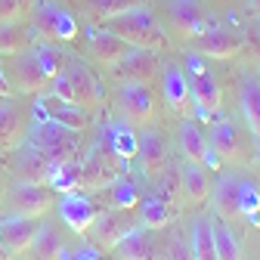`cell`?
<instances>
[{"mask_svg": "<svg viewBox=\"0 0 260 260\" xmlns=\"http://www.w3.org/2000/svg\"><path fill=\"white\" fill-rule=\"evenodd\" d=\"M65 56L59 47L53 44H41L35 47L31 44L28 50L16 53V62L10 65V84L19 90V93H44L50 87V81L56 78V72L65 65Z\"/></svg>", "mask_w": 260, "mask_h": 260, "instance_id": "obj_1", "label": "cell"}, {"mask_svg": "<svg viewBox=\"0 0 260 260\" xmlns=\"http://www.w3.org/2000/svg\"><path fill=\"white\" fill-rule=\"evenodd\" d=\"M25 143L35 146L53 168H59V165H69V161H78L84 137L81 130H72L56 121H35L25 134Z\"/></svg>", "mask_w": 260, "mask_h": 260, "instance_id": "obj_2", "label": "cell"}, {"mask_svg": "<svg viewBox=\"0 0 260 260\" xmlns=\"http://www.w3.org/2000/svg\"><path fill=\"white\" fill-rule=\"evenodd\" d=\"M106 28L112 31L115 38H121L127 47H137V50H165L168 47V35L161 22L152 16L149 7H134L121 16L106 19Z\"/></svg>", "mask_w": 260, "mask_h": 260, "instance_id": "obj_3", "label": "cell"}, {"mask_svg": "<svg viewBox=\"0 0 260 260\" xmlns=\"http://www.w3.org/2000/svg\"><path fill=\"white\" fill-rule=\"evenodd\" d=\"M47 90L56 93V96H62L65 103H75V106L90 109V112L103 103L100 81H96V75L87 69L84 62H78V59H65V65L56 72V78L50 81Z\"/></svg>", "mask_w": 260, "mask_h": 260, "instance_id": "obj_4", "label": "cell"}, {"mask_svg": "<svg viewBox=\"0 0 260 260\" xmlns=\"http://www.w3.org/2000/svg\"><path fill=\"white\" fill-rule=\"evenodd\" d=\"M28 22H31L35 38L44 44H53V47L78 38V22L59 0H35L31 13H28Z\"/></svg>", "mask_w": 260, "mask_h": 260, "instance_id": "obj_5", "label": "cell"}, {"mask_svg": "<svg viewBox=\"0 0 260 260\" xmlns=\"http://www.w3.org/2000/svg\"><path fill=\"white\" fill-rule=\"evenodd\" d=\"M31 118L35 121H56V124H65L72 130H81V134L90 127V109L65 103L62 96H56L50 90L38 93V103H35V109H31Z\"/></svg>", "mask_w": 260, "mask_h": 260, "instance_id": "obj_6", "label": "cell"}, {"mask_svg": "<svg viewBox=\"0 0 260 260\" xmlns=\"http://www.w3.org/2000/svg\"><path fill=\"white\" fill-rule=\"evenodd\" d=\"M7 208H10V214L41 217L53 208V189L47 183H16L7 192Z\"/></svg>", "mask_w": 260, "mask_h": 260, "instance_id": "obj_7", "label": "cell"}, {"mask_svg": "<svg viewBox=\"0 0 260 260\" xmlns=\"http://www.w3.org/2000/svg\"><path fill=\"white\" fill-rule=\"evenodd\" d=\"M195 65V72L189 78V93H192V109L195 115H199L202 121H214V115L220 112V84L217 78L205 69L202 62H192Z\"/></svg>", "mask_w": 260, "mask_h": 260, "instance_id": "obj_8", "label": "cell"}, {"mask_svg": "<svg viewBox=\"0 0 260 260\" xmlns=\"http://www.w3.org/2000/svg\"><path fill=\"white\" fill-rule=\"evenodd\" d=\"M134 226H140L134 211L112 208V211H106V214L96 217V223L90 226V230H93V242L100 245L103 251H115V248H118V242H121L130 230H134Z\"/></svg>", "mask_w": 260, "mask_h": 260, "instance_id": "obj_9", "label": "cell"}, {"mask_svg": "<svg viewBox=\"0 0 260 260\" xmlns=\"http://www.w3.org/2000/svg\"><path fill=\"white\" fill-rule=\"evenodd\" d=\"M118 109L127 124H149L155 115V100L149 84H121L118 90Z\"/></svg>", "mask_w": 260, "mask_h": 260, "instance_id": "obj_10", "label": "cell"}, {"mask_svg": "<svg viewBox=\"0 0 260 260\" xmlns=\"http://www.w3.org/2000/svg\"><path fill=\"white\" fill-rule=\"evenodd\" d=\"M112 75L121 78L124 84H149L158 75V53L155 50H137L130 47L118 65H112Z\"/></svg>", "mask_w": 260, "mask_h": 260, "instance_id": "obj_11", "label": "cell"}, {"mask_svg": "<svg viewBox=\"0 0 260 260\" xmlns=\"http://www.w3.org/2000/svg\"><path fill=\"white\" fill-rule=\"evenodd\" d=\"M100 214H103V208L93 199H87V195H81V192H69L59 202V217L65 220V226H72L78 236H87Z\"/></svg>", "mask_w": 260, "mask_h": 260, "instance_id": "obj_12", "label": "cell"}, {"mask_svg": "<svg viewBox=\"0 0 260 260\" xmlns=\"http://www.w3.org/2000/svg\"><path fill=\"white\" fill-rule=\"evenodd\" d=\"M41 230L38 217H22V214H10L0 220V242L7 245L10 254H25L31 251V242H35Z\"/></svg>", "mask_w": 260, "mask_h": 260, "instance_id": "obj_13", "label": "cell"}, {"mask_svg": "<svg viewBox=\"0 0 260 260\" xmlns=\"http://www.w3.org/2000/svg\"><path fill=\"white\" fill-rule=\"evenodd\" d=\"M13 174L19 183H47L50 186V177H53V165L28 143H19L16 146V158H13Z\"/></svg>", "mask_w": 260, "mask_h": 260, "instance_id": "obj_14", "label": "cell"}, {"mask_svg": "<svg viewBox=\"0 0 260 260\" xmlns=\"http://www.w3.org/2000/svg\"><path fill=\"white\" fill-rule=\"evenodd\" d=\"M161 90H165V103H168L180 118L195 115V109H192V93H189V75L180 69V65H165V75H161Z\"/></svg>", "mask_w": 260, "mask_h": 260, "instance_id": "obj_15", "label": "cell"}, {"mask_svg": "<svg viewBox=\"0 0 260 260\" xmlns=\"http://www.w3.org/2000/svg\"><path fill=\"white\" fill-rule=\"evenodd\" d=\"M25 134H28L25 109L13 96H4L0 100V149H16L19 143H25Z\"/></svg>", "mask_w": 260, "mask_h": 260, "instance_id": "obj_16", "label": "cell"}, {"mask_svg": "<svg viewBox=\"0 0 260 260\" xmlns=\"http://www.w3.org/2000/svg\"><path fill=\"white\" fill-rule=\"evenodd\" d=\"M87 47H90V59L106 65V69H112V65H118L124 59V53L130 50L121 38H115L109 28H90L87 31Z\"/></svg>", "mask_w": 260, "mask_h": 260, "instance_id": "obj_17", "label": "cell"}, {"mask_svg": "<svg viewBox=\"0 0 260 260\" xmlns=\"http://www.w3.org/2000/svg\"><path fill=\"white\" fill-rule=\"evenodd\" d=\"M245 186L239 177H223L214 186V211L220 220H242V199H245Z\"/></svg>", "mask_w": 260, "mask_h": 260, "instance_id": "obj_18", "label": "cell"}, {"mask_svg": "<svg viewBox=\"0 0 260 260\" xmlns=\"http://www.w3.org/2000/svg\"><path fill=\"white\" fill-rule=\"evenodd\" d=\"M195 50L208 59H233L239 53V41L236 35H230L220 25H208L202 35H195Z\"/></svg>", "mask_w": 260, "mask_h": 260, "instance_id": "obj_19", "label": "cell"}, {"mask_svg": "<svg viewBox=\"0 0 260 260\" xmlns=\"http://www.w3.org/2000/svg\"><path fill=\"white\" fill-rule=\"evenodd\" d=\"M180 195L186 199V205L199 208L211 199V180H208V171L195 161H186L180 168Z\"/></svg>", "mask_w": 260, "mask_h": 260, "instance_id": "obj_20", "label": "cell"}, {"mask_svg": "<svg viewBox=\"0 0 260 260\" xmlns=\"http://www.w3.org/2000/svg\"><path fill=\"white\" fill-rule=\"evenodd\" d=\"M137 155H140V165L149 177H158L161 171H165L171 165L168 158V143L161 140L158 134H140L137 137Z\"/></svg>", "mask_w": 260, "mask_h": 260, "instance_id": "obj_21", "label": "cell"}, {"mask_svg": "<svg viewBox=\"0 0 260 260\" xmlns=\"http://www.w3.org/2000/svg\"><path fill=\"white\" fill-rule=\"evenodd\" d=\"M118 257L121 260H155L158 257V245H155V236L152 230H140V226H134L121 242H118Z\"/></svg>", "mask_w": 260, "mask_h": 260, "instance_id": "obj_22", "label": "cell"}, {"mask_svg": "<svg viewBox=\"0 0 260 260\" xmlns=\"http://www.w3.org/2000/svg\"><path fill=\"white\" fill-rule=\"evenodd\" d=\"M208 143L211 149L220 155V161H236L242 155V137H239V130L233 121H211V130H208Z\"/></svg>", "mask_w": 260, "mask_h": 260, "instance_id": "obj_23", "label": "cell"}, {"mask_svg": "<svg viewBox=\"0 0 260 260\" xmlns=\"http://www.w3.org/2000/svg\"><path fill=\"white\" fill-rule=\"evenodd\" d=\"M171 19L180 28V35H189V38L202 35L208 28V19L199 7V0H171Z\"/></svg>", "mask_w": 260, "mask_h": 260, "instance_id": "obj_24", "label": "cell"}, {"mask_svg": "<svg viewBox=\"0 0 260 260\" xmlns=\"http://www.w3.org/2000/svg\"><path fill=\"white\" fill-rule=\"evenodd\" d=\"M35 44V31L25 22H0V56H16Z\"/></svg>", "mask_w": 260, "mask_h": 260, "instance_id": "obj_25", "label": "cell"}, {"mask_svg": "<svg viewBox=\"0 0 260 260\" xmlns=\"http://www.w3.org/2000/svg\"><path fill=\"white\" fill-rule=\"evenodd\" d=\"M180 146H183L186 161H195V165H205V158L211 152L208 134H205V130H199L195 124H183L180 127Z\"/></svg>", "mask_w": 260, "mask_h": 260, "instance_id": "obj_26", "label": "cell"}, {"mask_svg": "<svg viewBox=\"0 0 260 260\" xmlns=\"http://www.w3.org/2000/svg\"><path fill=\"white\" fill-rule=\"evenodd\" d=\"M31 254H35V260H62L65 257V248H62V239H59L56 226L41 223L35 242H31Z\"/></svg>", "mask_w": 260, "mask_h": 260, "instance_id": "obj_27", "label": "cell"}, {"mask_svg": "<svg viewBox=\"0 0 260 260\" xmlns=\"http://www.w3.org/2000/svg\"><path fill=\"white\" fill-rule=\"evenodd\" d=\"M192 254L195 260H217L214 251V220L211 217H199L192 226Z\"/></svg>", "mask_w": 260, "mask_h": 260, "instance_id": "obj_28", "label": "cell"}, {"mask_svg": "<svg viewBox=\"0 0 260 260\" xmlns=\"http://www.w3.org/2000/svg\"><path fill=\"white\" fill-rule=\"evenodd\" d=\"M214 251L217 260H242V242L226 220H214Z\"/></svg>", "mask_w": 260, "mask_h": 260, "instance_id": "obj_29", "label": "cell"}, {"mask_svg": "<svg viewBox=\"0 0 260 260\" xmlns=\"http://www.w3.org/2000/svg\"><path fill=\"white\" fill-rule=\"evenodd\" d=\"M109 208H121V211H137L140 205V189L137 183H130V180H112L109 186Z\"/></svg>", "mask_w": 260, "mask_h": 260, "instance_id": "obj_30", "label": "cell"}, {"mask_svg": "<svg viewBox=\"0 0 260 260\" xmlns=\"http://www.w3.org/2000/svg\"><path fill=\"white\" fill-rule=\"evenodd\" d=\"M242 115L251 127V134L260 140V84L257 81L242 84Z\"/></svg>", "mask_w": 260, "mask_h": 260, "instance_id": "obj_31", "label": "cell"}, {"mask_svg": "<svg viewBox=\"0 0 260 260\" xmlns=\"http://www.w3.org/2000/svg\"><path fill=\"white\" fill-rule=\"evenodd\" d=\"M50 189H59V192H78L84 189V171L78 161H69V165H59L53 168V177H50Z\"/></svg>", "mask_w": 260, "mask_h": 260, "instance_id": "obj_32", "label": "cell"}, {"mask_svg": "<svg viewBox=\"0 0 260 260\" xmlns=\"http://www.w3.org/2000/svg\"><path fill=\"white\" fill-rule=\"evenodd\" d=\"M140 220L146 230H161V226H168L174 220V211L165 199H146L140 205Z\"/></svg>", "mask_w": 260, "mask_h": 260, "instance_id": "obj_33", "label": "cell"}, {"mask_svg": "<svg viewBox=\"0 0 260 260\" xmlns=\"http://www.w3.org/2000/svg\"><path fill=\"white\" fill-rule=\"evenodd\" d=\"M106 137H109L112 149L118 152V158L130 161V158L137 155V134L130 130V124H112V127L106 130Z\"/></svg>", "mask_w": 260, "mask_h": 260, "instance_id": "obj_34", "label": "cell"}, {"mask_svg": "<svg viewBox=\"0 0 260 260\" xmlns=\"http://www.w3.org/2000/svg\"><path fill=\"white\" fill-rule=\"evenodd\" d=\"M149 0H87V7L96 19H112V16H121L127 10H134V7H146Z\"/></svg>", "mask_w": 260, "mask_h": 260, "instance_id": "obj_35", "label": "cell"}, {"mask_svg": "<svg viewBox=\"0 0 260 260\" xmlns=\"http://www.w3.org/2000/svg\"><path fill=\"white\" fill-rule=\"evenodd\" d=\"M28 10L19 0H0V22H25Z\"/></svg>", "mask_w": 260, "mask_h": 260, "instance_id": "obj_36", "label": "cell"}, {"mask_svg": "<svg viewBox=\"0 0 260 260\" xmlns=\"http://www.w3.org/2000/svg\"><path fill=\"white\" fill-rule=\"evenodd\" d=\"M257 208H260V199H257V189L248 183L245 186V199H242V214H257Z\"/></svg>", "mask_w": 260, "mask_h": 260, "instance_id": "obj_37", "label": "cell"}, {"mask_svg": "<svg viewBox=\"0 0 260 260\" xmlns=\"http://www.w3.org/2000/svg\"><path fill=\"white\" fill-rule=\"evenodd\" d=\"M171 260H195V254H192V248L183 239H177L174 248H171Z\"/></svg>", "mask_w": 260, "mask_h": 260, "instance_id": "obj_38", "label": "cell"}, {"mask_svg": "<svg viewBox=\"0 0 260 260\" xmlns=\"http://www.w3.org/2000/svg\"><path fill=\"white\" fill-rule=\"evenodd\" d=\"M4 96H13V84H10V75H7V69L0 65V100Z\"/></svg>", "mask_w": 260, "mask_h": 260, "instance_id": "obj_39", "label": "cell"}, {"mask_svg": "<svg viewBox=\"0 0 260 260\" xmlns=\"http://www.w3.org/2000/svg\"><path fill=\"white\" fill-rule=\"evenodd\" d=\"M78 260H100V254H96V251H81Z\"/></svg>", "mask_w": 260, "mask_h": 260, "instance_id": "obj_40", "label": "cell"}, {"mask_svg": "<svg viewBox=\"0 0 260 260\" xmlns=\"http://www.w3.org/2000/svg\"><path fill=\"white\" fill-rule=\"evenodd\" d=\"M10 257H13V254L7 251V245H4V242H0V260H10Z\"/></svg>", "mask_w": 260, "mask_h": 260, "instance_id": "obj_41", "label": "cell"}, {"mask_svg": "<svg viewBox=\"0 0 260 260\" xmlns=\"http://www.w3.org/2000/svg\"><path fill=\"white\" fill-rule=\"evenodd\" d=\"M257 50H260V22H257Z\"/></svg>", "mask_w": 260, "mask_h": 260, "instance_id": "obj_42", "label": "cell"}, {"mask_svg": "<svg viewBox=\"0 0 260 260\" xmlns=\"http://www.w3.org/2000/svg\"><path fill=\"white\" fill-rule=\"evenodd\" d=\"M251 7H254V10H260V0H251Z\"/></svg>", "mask_w": 260, "mask_h": 260, "instance_id": "obj_43", "label": "cell"}, {"mask_svg": "<svg viewBox=\"0 0 260 260\" xmlns=\"http://www.w3.org/2000/svg\"><path fill=\"white\" fill-rule=\"evenodd\" d=\"M257 158H260V140H257Z\"/></svg>", "mask_w": 260, "mask_h": 260, "instance_id": "obj_44", "label": "cell"}]
</instances>
